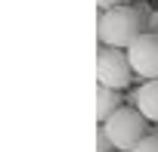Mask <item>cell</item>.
I'll return each mask as SVG.
<instances>
[{
  "label": "cell",
  "mask_w": 158,
  "mask_h": 152,
  "mask_svg": "<svg viewBox=\"0 0 158 152\" xmlns=\"http://www.w3.org/2000/svg\"><path fill=\"white\" fill-rule=\"evenodd\" d=\"M96 106H99V112H96V118H99V124L106 121V118H112L124 103H121V93L118 90H109V87H96Z\"/></svg>",
  "instance_id": "6"
},
{
  "label": "cell",
  "mask_w": 158,
  "mask_h": 152,
  "mask_svg": "<svg viewBox=\"0 0 158 152\" xmlns=\"http://www.w3.org/2000/svg\"><path fill=\"white\" fill-rule=\"evenodd\" d=\"M136 78L133 68H130V59H127V50H115V47H99L96 53V81L109 90H127L130 81Z\"/></svg>",
  "instance_id": "3"
},
{
  "label": "cell",
  "mask_w": 158,
  "mask_h": 152,
  "mask_svg": "<svg viewBox=\"0 0 158 152\" xmlns=\"http://www.w3.org/2000/svg\"><path fill=\"white\" fill-rule=\"evenodd\" d=\"M133 152H158V137H155V133H149V137H146Z\"/></svg>",
  "instance_id": "8"
},
{
  "label": "cell",
  "mask_w": 158,
  "mask_h": 152,
  "mask_svg": "<svg viewBox=\"0 0 158 152\" xmlns=\"http://www.w3.org/2000/svg\"><path fill=\"white\" fill-rule=\"evenodd\" d=\"M96 6L106 13V10H115V6H130V0H96Z\"/></svg>",
  "instance_id": "9"
},
{
  "label": "cell",
  "mask_w": 158,
  "mask_h": 152,
  "mask_svg": "<svg viewBox=\"0 0 158 152\" xmlns=\"http://www.w3.org/2000/svg\"><path fill=\"white\" fill-rule=\"evenodd\" d=\"M96 152H115V146H112V140L106 137V130H102V127L96 130Z\"/></svg>",
  "instance_id": "7"
},
{
  "label": "cell",
  "mask_w": 158,
  "mask_h": 152,
  "mask_svg": "<svg viewBox=\"0 0 158 152\" xmlns=\"http://www.w3.org/2000/svg\"><path fill=\"white\" fill-rule=\"evenodd\" d=\"M127 59H130V68L139 81H158V37L155 34H139L130 50H127Z\"/></svg>",
  "instance_id": "4"
},
{
  "label": "cell",
  "mask_w": 158,
  "mask_h": 152,
  "mask_svg": "<svg viewBox=\"0 0 158 152\" xmlns=\"http://www.w3.org/2000/svg\"><path fill=\"white\" fill-rule=\"evenodd\" d=\"M130 106H136L139 115L155 127V124H158V81H143V84L133 90V103H130Z\"/></svg>",
  "instance_id": "5"
},
{
  "label": "cell",
  "mask_w": 158,
  "mask_h": 152,
  "mask_svg": "<svg viewBox=\"0 0 158 152\" xmlns=\"http://www.w3.org/2000/svg\"><path fill=\"white\" fill-rule=\"evenodd\" d=\"M106 130V137L112 140L115 152H133L146 137H149V121L139 115L136 106H121L112 118H106L99 124Z\"/></svg>",
  "instance_id": "2"
},
{
  "label": "cell",
  "mask_w": 158,
  "mask_h": 152,
  "mask_svg": "<svg viewBox=\"0 0 158 152\" xmlns=\"http://www.w3.org/2000/svg\"><path fill=\"white\" fill-rule=\"evenodd\" d=\"M99 44L102 47H115V50H130V44L146 34V16L139 13V6H115L99 13V25H96Z\"/></svg>",
  "instance_id": "1"
},
{
  "label": "cell",
  "mask_w": 158,
  "mask_h": 152,
  "mask_svg": "<svg viewBox=\"0 0 158 152\" xmlns=\"http://www.w3.org/2000/svg\"><path fill=\"white\" fill-rule=\"evenodd\" d=\"M146 31H149V34H155V37H158V10H152V16H149V19H146Z\"/></svg>",
  "instance_id": "10"
},
{
  "label": "cell",
  "mask_w": 158,
  "mask_h": 152,
  "mask_svg": "<svg viewBox=\"0 0 158 152\" xmlns=\"http://www.w3.org/2000/svg\"><path fill=\"white\" fill-rule=\"evenodd\" d=\"M149 133H155V137H158V124H155V127H149Z\"/></svg>",
  "instance_id": "11"
}]
</instances>
